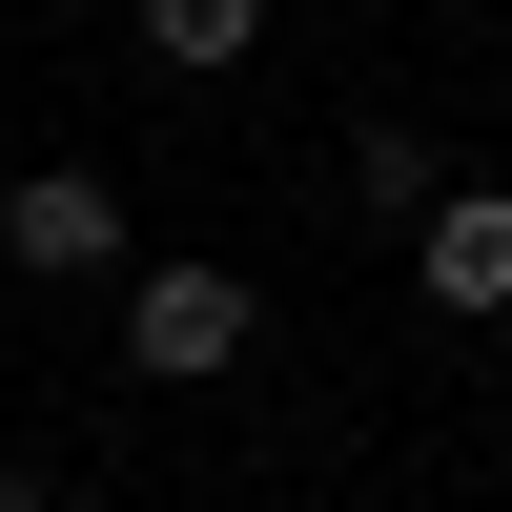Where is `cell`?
I'll return each mask as SVG.
<instances>
[{
    "label": "cell",
    "mask_w": 512,
    "mask_h": 512,
    "mask_svg": "<svg viewBox=\"0 0 512 512\" xmlns=\"http://www.w3.org/2000/svg\"><path fill=\"white\" fill-rule=\"evenodd\" d=\"M246 349H267V287L246 267H144L123 287V369H144V390H226Z\"/></svg>",
    "instance_id": "obj_1"
},
{
    "label": "cell",
    "mask_w": 512,
    "mask_h": 512,
    "mask_svg": "<svg viewBox=\"0 0 512 512\" xmlns=\"http://www.w3.org/2000/svg\"><path fill=\"white\" fill-rule=\"evenodd\" d=\"M410 287L451 328H512V185H431L410 205Z\"/></svg>",
    "instance_id": "obj_2"
},
{
    "label": "cell",
    "mask_w": 512,
    "mask_h": 512,
    "mask_svg": "<svg viewBox=\"0 0 512 512\" xmlns=\"http://www.w3.org/2000/svg\"><path fill=\"white\" fill-rule=\"evenodd\" d=\"M0 267H123V185L103 164H21V185H0Z\"/></svg>",
    "instance_id": "obj_3"
},
{
    "label": "cell",
    "mask_w": 512,
    "mask_h": 512,
    "mask_svg": "<svg viewBox=\"0 0 512 512\" xmlns=\"http://www.w3.org/2000/svg\"><path fill=\"white\" fill-rule=\"evenodd\" d=\"M144 62H164V82H226V62H267V0H144Z\"/></svg>",
    "instance_id": "obj_4"
},
{
    "label": "cell",
    "mask_w": 512,
    "mask_h": 512,
    "mask_svg": "<svg viewBox=\"0 0 512 512\" xmlns=\"http://www.w3.org/2000/svg\"><path fill=\"white\" fill-rule=\"evenodd\" d=\"M349 205H390V226H410V205H431V144H410V123H349Z\"/></svg>",
    "instance_id": "obj_5"
},
{
    "label": "cell",
    "mask_w": 512,
    "mask_h": 512,
    "mask_svg": "<svg viewBox=\"0 0 512 512\" xmlns=\"http://www.w3.org/2000/svg\"><path fill=\"white\" fill-rule=\"evenodd\" d=\"M0 512H62V472H21V451H0Z\"/></svg>",
    "instance_id": "obj_6"
}]
</instances>
